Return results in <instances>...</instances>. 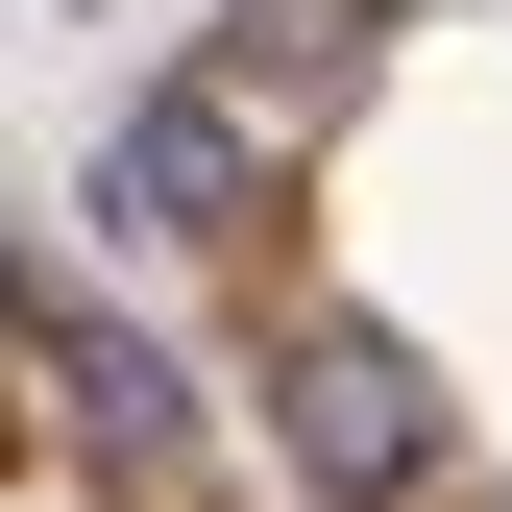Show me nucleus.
I'll return each instance as SVG.
<instances>
[{
  "label": "nucleus",
  "instance_id": "f257e3e1",
  "mask_svg": "<svg viewBox=\"0 0 512 512\" xmlns=\"http://www.w3.org/2000/svg\"><path fill=\"white\" fill-rule=\"evenodd\" d=\"M269 439H293L317 512H415L439 464H464V415H439V366L391 342V317H293L269 342Z\"/></svg>",
  "mask_w": 512,
  "mask_h": 512
},
{
  "label": "nucleus",
  "instance_id": "f03ea898",
  "mask_svg": "<svg viewBox=\"0 0 512 512\" xmlns=\"http://www.w3.org/2000/svg\"><path fill=\"white\" fill-rule=\"evenodd\" d=\"M269 122H244L220 74H171V98H122V147H98V244H244L269 220Z\"/></svg>",
  "mask_w": 512,
  "mask_h": 512
},
{
  "label": "nucleus",
  "instance_id": "7ed1b4c3",
  "mask_svg": "<svg viewBox=\"0 0 512 512\" xmlns=\"http://www.w3.org/2000/svg\"><path fill=\"white\" fill-rule=\"evenodd\" d=\"M49 415H74V464H122V488L196 464V366H171L147 317H49Z\"/></svg>",
  "mask_w": 512,
  "mask_h": 512
},
{
  "label": "nucleus",
  "instance_id": "20e7f679",
  "mask_svg": "<svg viewBox=\"0 0 512 512\" xmlns=\"http://www.w3.org/2000/svg\"><path fill=\"white\" fill-rule=\"evenodd\" d=\"M342 25H366V49H391V25H439V0H342Z\"/></svg>",
  "mask_w": 512,
  "mask_h": 512
},
{
  "label": "nucleus",
  "instance_id": "39448f33",
  "mask_svg": "<svg viewBox=\"0 0 512 512\" xmlns=\"http://www.w3.org/2000/svg\"><path fill=\"white\" fill-rule=\"evenodd\" d=\"M0 317H25V244H0Z\"/></svg>",
  "mask_w": 512,
  "mask_h": 512
}]
</instances>
